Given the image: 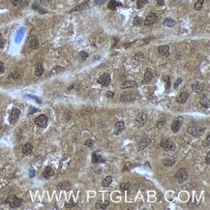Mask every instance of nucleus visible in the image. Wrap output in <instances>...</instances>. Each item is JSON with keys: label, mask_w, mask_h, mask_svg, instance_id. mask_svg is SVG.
Segmentation results:
<instances>
[{"label": "nucleus", "mask_w": 210, "mask_h": 210, "mask_svg": "<svg viewBox=\"0 0 210 210\" xmlns=\"http://www.w3.org/2000/svg\"><path fill=\"white\" fill-rule=\"evenodd\" d=\"M79 58L81 59V61L85 60L86 58L88 57V54H87V52H85V51H81L79 54Z\"/></svg>", "instance_id": "37"}, {"label": "nucleus", "mask_w": 210, "mask_h": 210, "mask_svg": "<svg viewBox=\"0 0 210 210\" xmlns=\"http://www.w3.org/2000/svg\"><path fill=\"white\" fill-rule=\"evenodd\" d=\"M152 79H153L152 70H151L150 68H147L145 71V74H144V79H143V81H142V84L149 83V82L152 81Z\"/></svg>", "instance_id": "13"}, {"label": "nucleus", "mask_w": 210, "mask_h": 210, "mask_svg": "<svg viewBox=\"0 0 210 210\" xmlns=\"http://www.w3.org/2000/svg\"><path fill=\"white\" fill-rule=\"evenodd\" d=\"M147 145H148V140L146 139V138H143V139H142L139 142H138V150L142 151V149H144Z\"/></svg>", "instance_id": "23"}, {"label": "nucleus", "mask_w": 210, "mask_h": 210, "mask_svg": "<svg viewBox=\"0 0 210 210\" xmlns=\"http://www.w3.org/2000/svg\"><path fill=\"white\" fill-rule=\"evenodd\" d=\"M106 97L108 98V99H111V98L114 97V93L112 91H108L106 93Z\"/></svg>", "instance_id": "41"}, {"label": "nucleus", "mask_w": 210, "mask_h": 210, "mask_svg": "<svg viewBox=\"0 0 210 210\" xmlns=\"http://www.w3.org/2000/svg\"><path fill=\"white\" fill-rule=\"evenodd\" d=\"M12 1V4H13V6H15V7H20L22 5V0H11Z\"/></svg>", "instance_id": "36"}, {"label": "nucleus", "mask_w": 210, "mask_h": 210, "mask_svg": "<svg viewBox=\"0 0 210 210\" xmlns=\"http://www.w3.org/2000/svg\"><path fill=\"white\" fill-rule=\"evenodd\" d=\"M205 163L206 165H209L210 164V152H208L206 154V157H205Z\"/></svg>", "instance_id": "46"}, {"label": "nucleus", "mask_w": 210, "mask_h": 210, "mask_svg": "<svg viewBox=\"0 0 210 210\" xmlns=\"http://www.w3.org/2000/svg\"><path fill=\"white\" fill-rule=\"evenodd\" d=\"M169 46H160L158 47V54L162 57H167L169 55Z\"/></svg>", "instance_id": "14"}, {"label": "nucleus", "mask_w": 210, "mask_h": 210, "mask_svg": "<svg viewBox=\"0 0 210 210\" xmlns=\"http://www.w3.org/2000/svg\"><path fill=\"white\" fill-rule=\"evenodd\" d=\"M57 188L60 189V190H70L71 188V183L68 181H64L61 182L57 185Z\"/></svg>", "instance_id": "29"}, {"label": "nucleus", "mask_w": 210, "mask_h": 210, "mask_svg": "<svg viewBox=\"0 0 210 210\" xmlns=\"http://www.w3.org/2000/svg\"><path fill=\"white\" fill-rule=\"evenodd\" d=\"M125 129V125L123 121H119L115 124L114 127V135H119L120 133H122Z\"/></svg>", "instance_id": "18"}, {"label": "nucleus", "mask_w": 210, "mask_h": 210, "mask_svg": "<svg viewBox=\"0 0 210 210\" xmlns=\"http://www.w3.org/2000/svg\"><path fill=\"white\" fill-rule=\"evenodd\" d=\"M54 174V171L51 169L50 167H47L46 169H45V171L43 172V177L47 179V178H50L52 176V175Z\"/></svg>", "instance_id": "21"}, {"label": "nucleus", "mask_w": 210, "mask_h": 210, "mask_svg": "<svg viewBox=\"0 0 210 210\" xmlns=\"http://www.w3.org/2000/svg\"><path fill=\"white\" fill-rule=\"evenodd\" d=\"M165 1H166V0H156V4L158 5V6H164Z\"/></svg>", "instance_id": "45"}, {"label": "nucleus", "mask_w": 210, "mask_h": 210, "mask_svg": "<svg viewBox=\"0 0 210 210\" xmlns=\"http://www.w3.org/2000/svg\"><path fill=\"white\" fill-rule=\"evenodd\" d=\"M148 3V0H138L137 1V8L138 9H142V8Z\"/></svg>", "instance_id": "33"}, {"label": "nucleus", "mask_w": 210, "mask_h": 210, "mask_svg": "<svg viewBox=\"0 0 210 210\" xmlns=\"http://www.w3.org/2000/svg\"><path fill=\"white\" fill-rule=\"evenodd\" d=\"M146 121H147V114L142 112V113L139 114V116L135 118V125H137L138 127H142L146 123Z\"/></svg>", "instance_id": "11"}, {"label": "nucleus", "mask_w": 210, "mask_h": 210, "mask_svg": "<svg viewBox=\"0 0 210 210\" xmlns=\"http://www.w3.org/2000/svg\"><path fill=\"white\" fill-rule=\"evenodd\" d=\"M134 99H135L134 94H133L132 92H130V91H124L120 95V101H121V102H123V103L132 102Z\"/></svg>", "instance_id": "10"}, {"label": "nucleus", "mask_w": 210, "mask_h": 210, "mask_svg": "<svg viewBox=\"0 0 210 210\" xmlns=\"http://www.w3.org/2000/svg\"><path fill=\"white\" fill-rule=\"evenodd\" d=\"M89 7V0H84L83 2H82L81 4L78 5V6H76L74 9H72L70 13H73V12H79V11H83V10L87 9V8Z\"/></svg>", "instance_id": "12"}, {"label": "nucleus", "mask_w": 210, "mask_h": 210, "mask_svg": "<svg viewBox=\"0 0 210 210\" xmlns=\"http://www.w3.org/2000/svg\"><path fill=\"white\" fill-rule=\"evenodd\" d=\"M102 172V167H98V169H95V173H101Z\"/></svg>", "instance_id": "50"}, {"label": "nucleus", "mask_w": 210, "mask_h": 210, "mask_svg": "<svg viewBox=\"0 0 210 210\" xmlns=\"http://www.w3.org/2000/svg\"><path fill=\"white\" fill-rule=\"evenodd\" d=\"M31 110H31L30 112H29V114H32L33 112H36V111L38 110H37V108H31Z\"/></svg>", "instance_id": "52"}, {"label": "nucleus", "mask_w": 210, "mask_h": 210, "mask_svg": "<svg viewBox=\"0 0 210 210\" xmlns=\"http://www.w3.org/2000/svg\"><path fill=\"white\" fill-rule=\"evenodd\" d=\"M188 98H189V93L184 91V92H181L179 95H178V97L176 98V101L179 104H184L187 102Z\"/></svg>", "instance_id": "17"}, {"label": "nucleus", "mask_w": 210, "mask_h": 210, "mask_svg": "<svg viewBox=\"0 0 210 210\" xmlns=\"http://www.w3.org/2000/svg\"><path fill=\"white\" fill-rule=\"evenodd\" d=\"M204 131H205V127L203 125H190L188 127V133L195 138H199L201 135H203Z\"/></svg>", "instance_id": "1"}, {"label": "nucleus", "mask_w": 210, "mask_h": 210, "mask_svg": "<svg viewBox=\"0 0 210 210\" xmlns=\"http://www.w3.org/2000/svg\"><path fill=\"white\" fill-rule=\"evenodd\" d=\"M204 1H205V0H196L195 5H194V8H195V10H196V11H199V10H201V8H203V4H204Z\"/></svg>", "instance_id": "32"}, {"label": "nucleus", "mask_w": 210, "mask_h": 210, "mask_svg": "<svg viewBox=\"0 0 210 210\" xmlns=\"http://www.w3.org/2000/svg\"><path fill=\"white\" fill-rule=\"evenodd\" d=\"M35 124L38 125L41 128H45L47 124V117L45 114H40L35 118Z\"/></svg>", "instance_id": "9"}, {"label": "nucleus", "mask_w": 210, "mask_h": 210, "mask_svg": "<svg viewBox=\"0 0 210 210\" xmlns=\"http://www.w3.org/2000/svg\"><path fill=\"white\" fill-rule=\"evenodd\" d=\"M188 171L186 169H179L175 174V179L178 183H183L188 179Z\"/></svg>", "instance_id": "4"}, {"label": "nucleus", "mask_w": 210, "mask_h": 210, "mask_svg": "<svg viewBox=\"0 0 210 210\" xmlns=\"http://www.w3.org/2000/svg\"><path fill=\"white\" fill-rule=\"evenodd\" d=\"M93 144H94V140H87L86 142H84V145L89 146V147H92Z\"/></svg>", "instance_id": "40"}, {"label": "nucleus", "mask_w": 210, "mask_h": 210, "mask_svg": "<svg viewBox=\"0 0 210 210\" xmlns=\"http://www.w3.org/2000/svg\"><path fill=\"white\" fill-rule=\"evenodd\" d=\"M97 82L103 86H108L110 82V76L108 75V73L103 74V75H101L99 77V79H97Z\"/></svg>", "instance_id": "8"}, {"label": "nucleus", "mask_w": 210, "mask_h": 210, "mask_svg": "<svg viewBox=\"0 0 210 210\" xmlns=\"http://www.w3.org/2000/svg\"><path fill=\"white\" fill-rule=\"evenodd\" d=\"M199 103H201V105L203 106V108H208L210 107V100H209V94H208V93L204 94L203 96L201 98Z\"/></svg>", "instance_id": "16"}, {"label": "nucleus", "mask_w": 210, "mask_h": 210, "mask_svg": "<svg viewBox=\"0 0 210 210\" xmlns=\"http://www.w3.org/2000/svg\"><path fill=\"white\" fill-rule=\"evenodd\" d=\"M119 6H122V4L120 3V2L116 1V0H110L108 4V8L110 10H112V11H114V10Z\"/></svg>", "instance_id": "26"}, {"label": "nucleus", "mask_w": 210, "mask_h": 210, "mask_svg": "<svg viewBox=\"0 0 210 210\" xmlns=\"http://www.w3.org/2000/svg\"><path fill=\"white\" fill-rule=\"evenodd\" d=\"M203 86H204V84L201 83V82H196V83H194L192 85V90L196 93H201L203 91Z\"/></svg>", "instance_id": "22"}, {"label": "nucleus", "mask_w": 210, "mask_h": 210, "mask_svg": "<svg viewBox=\"0 0 210 210\" xmlns=\"http://www.w3.org/2000/svg\"><path fill=\"white\" fill-rule=\"evenodd\" d=\"M183 120H184V119H183L182 116H178V117L175 119L173 122H172L171 131L173 133H177L178 131H179V130L181 129V126L183 124Z\"/></svg>", "instance_id": "5"}, {"label": "nucleus", "mask_w": 210, "mask_h": 210, "mask_svg": "<svg viewBox=\"0 0 210 210\" xmlns=\"http://www.w3.org/2000/svg\"><path fill=\"white\" fill-rule=\"evenodd\" d=\"M210 144V135H207V138H206V142L203 143V145L205 146V147H208Z\"/></svg>", "instance_id": "42"}, {"label": "nucleus", "mask_w": 210, "mask_h": 210, "mask_svg": "<svg viewBox=\"0 0 210 210\" xmlns=\"http://www.w3.org/2000/svg\"><path fill=\"white\" fill-rule=\"evenodd\" d=\"M5 68H4V63L2 62L1 60H0V74H2L4 72Z\"/></svg>", "instance_id": "47"}, {"label": "nucleus", "mask_w": 210, "mask_h": 210, "mask_svg": "<svg viewBox=\"0 0 210 210\" xmlns=\"http://www.w3.org/2000/svg\"><path fill=\"white\" fill-rule=\"evenodd\" d=\"M5 203L9 204V206L11 207V208H18L20 206H22V199L18 198V196H16L14 195H11L6 198Z\"/></svg>", "instance_id": "2"}, {"label": "nucleus", "mask_w": 210, "mask_h": 210, "mask_svg": "<svg viewBox=\"0 0 210 210\" xmlns=\"http://www.w3.org/2000/svg\"><path fill=\"white\" fill-rule=\"evenodd\" d=\"M157 20H158V16H157L156 13H150V14H148L147 17L145 18L144 20V25L146 26H149L151 24H154Z\"/></svg>", "instance_id": "7"}, {"label": "nucleus", "mask_w": 210, "mask_h": 210, "mask_svg": "<svg viewBox=\"0 0 210 210\" xmlns=\"http://www.w3.org/2000/svg\"><path fill=\"white\" fill-rule=\"evenodd\" d=\"M43 74H44V67H43V65H42L41 63H39V64L37 65L36 70H35V76L41 77Z\"/></svg>", "instance_id": "31"}, {"label": "nucleus", "mask_w": 210, "mask_h": 210, "mask_svg": "<svg viewBox=\"0 0 210 210\" xmlns=\"http://www.w3.org/2000/svg\"><path fill=\"white\" fill-rule=\"evenodd\" d=\"M32 150H33V146L31 143H25L24 145H23V147H22V153H23V155H30L31 152H32Z\"/></svg>", "instance_id": "20"}, {"label": "nucleus", "mask_w": 210, "mask_h": 210, "mask_svg": "<svg viewBox=\"0 0 210 210\" xmlns=\"http://www.w3.org/2000/svg\"><path fill=\"white\" fill-rule=\"evenodd\" d=\"M28 97H29V98H32V99H35L38 103H42V102H41V100L38 99V98H37V97H34V96H28Z\"/></svg>", "instance_id": "51"}, {"label": "nucleus", "mask_w": 210, "mask_h": 210, "mask_svg": "<svg viewBox=\"0 0 210 210\" xmlns=\"http://www.w3.org/2000/svg\"><path fill=\"white\" fill-rule=\"evenodd\" d=\"M175 20H173L172 18H165L164 20V22H163V25L164 26H167V27H173V26L175 25Z\"/></svg>", "instance_id": "27"}, {"label": "nucleus", "mask_w": 210, "mask_h": 210, "mask_svg": "<svg viewBox=\"0 0 210 210\" xmlns=\"http://www.w3.org/2000/svg\"><path fill=\"white\" fill-rule=\"evenodd\" d=\"M132 1H135V0H132Z\"/></svg>", "instance_id": "53"}, {"label": "nucleus", "mask_w": 210, "mask_h": 210, "mask_svg": "<svg viewBox=\"0 0 210 210\" xmlns=\"http://www.w3.org/2000/svg\"><path fill=\"white\" fill-rule=\"evenodd\" d=\"M63 71H64V68H63V67H60V66H56V67H54V68L51 70V75H54V74L61 73V72H63Z\"/></svg>", "instance_id": "34"}, {"label": "nucleus", "mask_w": 210, "mask_h": 210, "mask_svg": "<svg viewBox=\"0 0 210 210\" xmlns=\"http://www.w3.org/2000/svg\"><path fill=\"white\" fill-rule=\"evenodd\" d=\"M70 203H66L65 204V207H67V208H70V207H73V206L76 205V203H73V201H70Z\"/></svg>", "instance_id": "48"}, {"label": "nucleus", "mask_w": 210, "mask_h": 210, "mask_svg": "<svg viewBox=\"0 0 210 210\" xmlns=\"http://www.w3.org/2000/svg\"><path fill=\"white\" fill-rule=\"evenodd\" d=\"M142 18L140 17H135L134 18V25L135 26H140L142 24Z\"/></svg>", "instance_id": "35"}, {"label": "nucleus", "mask_w": 210, "mask_h": 210, "mask_svg": "<svg viewBox=\"0 0 210 210\" xmlns=\"http://www.w3.org/2000/svg\"><path fill=\"white\" fill-rule=\"evenodd\" d=\"M108 204H110V203H108V201H98V203L95 204V208H96V209H105V208H107V207L108 206Z\"/></svg>", "instance_id": "28"}, {"label": "nucleus", "mask_w": 210, "mask_h": 210, "mask_svg": "<svg viewBox=\"0 0 210 210\" xmlns=\"http://www.w3.org/2000/svg\"><path fill=\"white\" fill-rule=\"evenodd\" d=\"M20 110H18V108H13L9 116V122L11 124H16L18 122V118H20Z\"/></svg>", "instance_id": "6"}, {"label": "nucleus", "mask_w": 210, "mask_h": 210, "mask_svg": "<svg viewBox=\"0 0 210 210\" xmlns=\"http://www.w3.org/2000/svg\"><path fill=\"white\" fill-rule=\"evenodd\" d=\"M111 182H112V177H111V176H107V177H105L103 179L102 186H103V187H105V188H107V187H108V186L111 184Z\"/></svg>", "instance_id": "30"}, {"label": "nucleus", "mask_w": 210, "mask_h": 210, "mask_svg": "<svg viewBox=\"0 0 210 210\" xmlns=\"http://www.w3.org/2000/svg\"><path fill=\"white\" fill-rule=\"evenodd\" d=\"M28 44H29V47H30L31 49H37L39 47V46H40L39 40L35 36H31L30 38H29Z\"/></svg>", "instance_id": "15"}, {"label": "nucleus", "mask_w": 210, "mask_h": 210, "mask_svg": "<svg viewBox=\"0 0 210 210\" xmlns=\"http://www.w3.org/2000/svg\"><path fill=\"white\" fill-rule=\"evenodd\" d=\"M161 147L163 148L165 151H169V152H172L176 149V145L174 142H172L171 140H167V139H163L160 143Z\"/></svg>", "instance_id": "3"}, {"label": "nucleus", "mask_w": 210, "mask_h": 210, "mask_svg": "<svg viewBox=\"0 0 210 210\" xmlns=\"http://www.w3.org/2000/svg\"><path fill=\"white\" fill-rule=\"evenodd\" d=\"M4 44H5V41H4L3 37H2V35L0 34V49H2V47H4Z\"/></svg>", "instance_id": "44"}, {"label": "nucleus", "mask_w": 210, "mask_h": 210, "mask_svg": "<svg viewBox=\"0 0 210 210\" xmlns=\"http://www.w3.org/2000/svg\"><path fill=\"white\" fill-rule=\"evenodd\" d=\"M164 81H166V88L169 89V86H171V79H169V76L164 77Z\"/></svg>", "instance_id": "39"}, {"label": "nucleus", "mask_w": 210, "mask_h": 210, "mask_svg": "<svg viewBox=\"0 0 210 210\" xmlns=\"http://www.w3.org/2000/svg\"><path fill=\"white\" fill-rule=\"evenodd\" d=\"M182 82V79L181 78H179V79H176V81L174 82V88H177L178 85H179L180 83Z\"/></svg>", "instance_id": "43"}, {"label": "nucleus", "mask_w": 210, "mask_h": 210, "mask_svg": "<svg viewBox=\"0 0 210 210\" xmlns=\"http://www.w3.org/2000/svg\"><path fill=\"white\" fill-rule=\"evenodd\" d=\"M174 163H175V159L172 158V157H169V158H166L162 161V164H163L164 167H171L173 166Z\"/></svg>", "instance_id": "24"}, {"label": "nucleus", "mask_w": 210, "mask_h": 210, "mask_svg": "<svg viewBox=\"0 0 210 210\" xmlns=\"http://www.w3.org/2000/svg\"><path fill=\"white\" fill-rule=\"evenodd\" d=\"M101 162H105V159L102 158V156H100L97 152H94L92 154V163L93 164H99Z\"/></svg>", "instance_id": "25"}, {"label": "nucleus", "mask_w": 210, "mask_h": 210, "mask_svg": "<svg viewBox=\"0 0 210 210\" xmlns=\"http://www.w3.org/2000/svg\"><path fill=\"white\" fill-rule=\"evenodd\" d=\"M104 2H105V0H95V3L97 5H102Z\"/></svg>", "instance_id": "49"}, {"label": "nucleus", "mask_w": 210, "mask_h": 210, "mask_svg": "<svg viewBox=\"0 0 210 210\" xmlns=\"http://www.w3.org/2000/svg\"><path fill=\"white\" fill-rule=\"evenodd\" d=\"M138 86V83L134 81H126L124 82H122L121 84V88L122 89H125V88H132V87H137Z\"/></svg>", "instance_id": "19"}, {"label": "nucleus", "mask_w": 210, "mask_h": 210, "mask_svg": "<svg viewBox=\"0 0 210 210\" xmlns=\"http://www.w3.org/2000/svg\"><path fill=\"white\" fill-rule=\"evenodd\" d=\"M120 188L122 189V190H124V191L129 190V189H130V183H126V182L121 183V184H120Z\"/></svg>", "instance_id": "38"}]
</instances>
